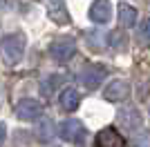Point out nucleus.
Returning <instances> with one entry per match:
<instances>
[{"instance_id":"obj_1","label":"nucleus","mask_w":150,"mask_h":147,"mask_svg":"<svg viewBox=\"0 0 150 147\" xmlns=\"http://www.w3.org/2000/svg\"><path fill=\"white\" fill-rule=\"evenodd\" d=\"M25 47H27V38L23 31L2 36V60H5V65H9V67L18 65L25 56Z\"/></svg>"},{"instance_id":"obj_2","label":"nucleus","mask_w":150,"mask_h":147,"mask_svg":"<svg viewBox=\"0 0 150 147\" xmlns=\"http://www.w3.org/2000/svg\"><path fill=\"white\" fill-rule=\"evenodd\" d=\"M108 76V69L99 62H94V65H85L79 74V80H81L83 87H88V89H96V87L103 85V80Z\"/></svg>"},{"instance_id":"obj_3","label":"nucleus","mask_w":150,"mask_h":147,"mask_svg":"<svg viewBox=\"0 0 150 147\" xmlns=\"http://www.w3.org/2000/svg\"><path fill=\"white\" fill-rule=\"evenodd\" d=\"M58 134H61L63 141H69V143H74V145L83 147V141H85V127H83V123L79 120V118H67V120H63Z\"/></svg>"},{"instance_id":"obj_4","label":"nucleus","mask_w":150,"mask_h":147,"mask_svg":"<svg viewBox=\"0 0 150 147\" xmlns=\"http://www.w3.org/2000/svg\"><path fill=\"white\" fill-rule=\"evenodd\" d=\"M74 54H76V40L74 38L63 36V38H56V40L50 45V56L56 62H67Z\"/></svg>"},{"instance_id":"obj_5","label":"nucleus","mask_w":150,"mask_h":147,"mask_svg":"<svg viewBox=\"0 0 150 147\" xmlns=\"http://www.w3.org/2000/svg\"><path fill=\"white\" fill-rule=\"evenodd\" d=\"M130 96V83L123 78H112L108 83V87L103 89V98L110 103H121Z\"/></svg>"},{"instance_id":"obj_6","label":"nucleus","mask_w":150,"mask_h":147,"mask_svg":"<svg viewBox=\"0 0 150 147\" xmlns=\"http://www.w3.org/2000/svg\"><path fill=\"white\" fill-rule=\"evenodd\" d=\"M43 114V105L36 98H20L16 103V116L20 120H36Z\"/></svg>"},{"instance_id":"obj_7","label":"nucleus","mask_w":150,"mask_h":147,"mask_svg":"<svg viewBox=\"0 0 150 147\" xmlns=\"http://www.w3.org/2000/svg\"><path fill=\"white\" fill-rule=\"evenodd\" d=\"M90 20L96 24H108L112 20V2L110 0H94L90 7Z\"/></svg>"},{"instance_id":"obj_8","label":"nucleus","mask_w":150,"mask_h":147,"mask_svg":"<svg viewBox=\"0 0 150 147\" xmlns=\"http://www.w3.org/2000/svg\"><path fill=\"white\" fill-rule=\"evenodd\" d=\"M96 147H128V143L114 127H105L96 134Z\"/></svg>"},{"instance_id":"obj_9","label":"nucleus","mask_w":150,"mask_h":147,"mask_svg":"<svg viewBox=\"0 0 150 147\" xmlns=\"http://www.w3.org/2000/svg\"><path fill=\"white\" fill-rule=\"evenodd\" d=\"M47 13L56 24H69V13L63 0H47Z\"/></svg>"},{"instance_id":"obj_10","label":"nucleus","mask_w":150,"mask_h":147,"mask_svg":"<svg viewBox=\"0 0 150 147\" xmlns=\"http://www.w3.org/2000/svg\"><path fill=\"white\" fill-rule=\"evenodd\" d=\"M58 105H61L63 111L79 109V105H81V94L76 92V89H72V87H67V89H63L61 96H58Z\"/></svg>"},{"instance_id":"obj_11","label":"nucleus","mask_w":150,"mask_h":147,"mask_svg":"<svg viewBox=\"0 0 150 147\" xmlns=\"http://www.w3.org/2000/svg\"><path fill=\"white\" fill-rule=\"evenodd\" d=\"M119 24L125 27V29H130V27L137 24V9L132 5H125V2L119 5Z\"/></svg>"},{"instance_id":"obj_12","label":"nucleus","mask_w":150,"mask_h":147,"mask_svg":"<svg viewBox=\"0 0 150 147\" xmlns=\"http://www.w3.org/2000/svg\"><path fill=\"white\" fill-rule=\"evenodd\" d=\"M110 43H112L114 49H125V47H128V36H125V34H121V31H112Z\"/></svg>"},{"instance_id":"obj_13","label":"nucleus","mask_w":150,"mask_h":147,"mask_svg":"<svg viewBox=\"0 0 150 147\" xmlns=\"http://www.w3.org/2000/svg\"><path fill=\"white\" fill-rule=\"evenodd\" d=\"M139 40L141 43H150V18H146L139 24Z\"/></svg>"},{"instance_id":"obj_14","label":"nucleus","mask_w":150,"mask_h":147,"mask_svg":"<svg viewBox=\"0 0 150 147\" xmlns=\"http://www.w3.org/2000/svg\"><path fill=\"white\" fill-rule=\"evenodd\" d=\"M45 2H47V0H45Z\"/></svg>"}]
</instances>
